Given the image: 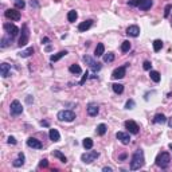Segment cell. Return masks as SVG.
Returning a JSON list of instances; mask_svg holds the SVG:
<instances>
[{
	"mask_svg": "<svg viewBox=\"0 0 172 172\" xmlns=\"http://www.w3.org/2000/svg\"><path fill=\"white\" fill-rule=\"evenodd\" d=\"M144 163H145V159H144V152L143 149H137L136 152L133 153L132 156V160H130V169L132 171H137L144 167Z\"/></svg>",
	"mask_w": 172,
	"mask_h": 172,
	"instance_id": "obj_1",
	"label": "cell"
},
{
	"mask_svg": "<svg viewBox=\"0 0 172 172\" xmlns=\"http://www.w3.org/2000/svg\"><path fill=\"white\" fill-rule=\"evenodd\" d=\"M169 163H171V156H169L168 152H161V153L157 155V157H156V165L157 167L165 169L169 165Z\"/></svg>",
	"mask_w": 172,
	"mask_h": 172,
	"instance_id": "obj_2",
	"label": "cell"
},
{
	"mask_svg": "<svg viewBox=\"0 0 172 172\" xmlns=\"http://www.w3.org/2000/svg\"><path fill=\"white\" fill-rule=\"evenodd\" d=\"M58 120L59 121H66V122H71L74 121L75 118V113L73 112V110H61L58 113Z\"/></svg>",
	"mask_w": 172,
	"mask_h": 172,
	"instance_id": "obj_3",
	"label": "cell"
},
{
	"mask_svg": "<svg viewBox=\"0 0 172 172\" xmlns=\"http://www.w3.org/2000/svg\"><path fill=\"white\" fill-rule=\"evenodd\" d=\"M28 38H30V30H28V26L27 24H23L22 27V35L19 38V47H23L28 43Z\"/></svg>",
	"mask_w": 172,
	"mask_h": 172,
	"instance_id": "obj_4",
	"label": "cell"
},
{
	"mask_svg": "<svg viewBox=\"0 0 172 172\" xmlns=\"http://www.w3.org/2000/svg\"><path fill=\"white\" fill-rule=\"evenodd\" d=\"M100 153L96 152V151H90V152H86L81 156V160L85 163V164H89V163H93L96 159H98Z\"/></svg>",
	"mask_w": 172,
	"mask_h": 172,
	"instance_id": "obj_5",
	"label": "cell"
},
{
	"mask_svg": "<svg viewBox=\"0 0 172 172\" xmlns=\"http://www.w3.org/2000/svg\"><path fill=\"white\" fill-rule=\"evenodd\" d=\"M10 112H11L12 116H19V114L23 113V106L18 100H14L11 102V106H10Z\"/></svg>",
	"mask_w": 172,
	"mask_h": 172,
	"instance_id": "obj_6",
	"label": "cell"
},
{
	"mask_svg": "<svg viewBox=\"0 0 172 172\" xmlns=\"http://www.w3.org/2000/svg\"><path fill=\"white\" fill-rule=\"evenodd\" d=\"M4 16H5L7 19L12 20V22L20 20V12L18 11V8H10V10H7V11L4 12Z\"/></svg>",
	"mask_w": 172,
	"mask_h": 172,
	"instance_id": "obj_7",
	"label": "cell"
},
{
	"mask_svg": "<svg viewBox=\"0 0 172 172\" xmlns=\"http://www.w3.org/2000/svg\"><path fill=\"white\" fill-rule=\"evenodd\" d=\"M83 61L86 62V65H89V67L93 71H100L101 70V63L97 62V61H94V59L91 58V57H89V55H85V57H83Z\"/></svg>",
	"mask_w": 172,
	"mask_h": 172,
	"instance_id": "obj_8",
	"label": "cell"
},
{
	"mask_svg": "<svg viewBox=\"0 0 172 172\" xmlns=\"http://www.w3.org/2000/svg\"><path fill=\"white\" fill-rule=\"evenodd\" d=\"M3 28L5 30V32H7L8 35L11 36V38H15L18 34H19V28L16 27L15 24H11V23H4Z\"/></svg>",
	"mask_w": 172,
	"mask_h": 172,
	"instance_id": "obj_9",
	"label": "cell"
},
{
	"mask_svg": "<svg viewBox=\"0 0 172 172\" xmlns=\"http://www.w3.org/2000/svg\"><path fill=\"white\" fill-rule=\"evenodd\" d=\"M126 66H128V65H124V66L116 69V70L112 73V77H113L114 79H121V78H124V77L126 75Z\"/></svg>",
	"mask_w": 172,
	"mask_h": 172,
	"instance_id": "obj_10",
	"label": "cell"
},
{
	"mask_svg": "<svg viewBox=\"0 0 172 172\" xmlns=\"http://www.w3.org/2000/svg\"><path fill=\"white\" fill-rule=\"evenodd\" d=\"M125 128L128 129L129 133H132V134H137V133H139V130H140L139 125H137L134 121H132V120H128V121H125Z\"/></svg>",
	"mask_w": 172,
	"mask_h": 172,
	"instance_id": "obj_11",
	"label": "cell"
},
{
	"mask_svg": "<svg viewBox=\"0 0 172 172\" xmlns=\"http://www.w3.org/2000/svg\"><path fill=\"white\" fill-rule=\"evenodd\" d=\"M27 145L30 148H34V149H42L43 148L42 143H40L38 139H35V137H30L27 140Z\"/></svg>",
	"mask_w": 172,
	"mask_h": 172,
	"instance_id": "obj_12",
	"label": "cell"
},
{
	"mask_svg": "<svg viewBox=\"0 0 172 172\" xmlns=\"http://www.w3.org/2000/svg\"><path fill=\"white\" fill-rule=\"evenodd\" d=\"M116 137H117L118 140L121 141L124 145H128L130 143V136H129V133H125V132H117L116 133Z\"/></svg>",
	"mask_w": 172,
	"mask_h": 172,
	"instance_id": "obj_13",
	"label": "cell"
},
{
	"mask_svg": "<svg viewBox=\"0 0 172 172\" xmlns=\"http://www.w3.org/2000/svg\"><path fill=\"white\" fill-rule=\"evenodd\" d=\"M0 75L3 77V78H7L11 75V67L8 63H1L0 65Z\"/></svg>",
	"mask_w": 172,
	"mask_h": 172,
	"instance_id": "obj_14",
	"label": "cell"
},
{
	"mask_svg": "<svg viewBox=\"0 0 172 172\" xmlns=\"http://www.w3.org/2000/svg\"><path fill=\"white\" fill-rule=\"evenodd\" d=\"M126 34L129 36H132V38H137L140 35V28H139V26H129L126 28Z\"/></svg>",
	"mask_w": 172,
	"mask_h": 172,
	"instance_id": "obj_15",
	"label": "cell"
},
{
	"mask_svg": "<svg viewBox=\"0 0 172 172\" xmlns=\"http://www.w3.org/2000/svg\"><path fill=\"white\" fill-rule=\"evenodd\" d=\"M93 26V20L91 19H87V20H85V22H82V23H79V26H78V30L81 32H85V31H87L90 27Z\"/></svg>",
	"mask_w": 172,
	"mask_h": 172,
	"instance_id": "obj_16",
	"label": "cell"
},
{
	"mask_svg": "<svg viewBox=\"0 0 172 172\" xmlns=\"http://www.w3.org/2000/svg\"><path fill=\"white\" fill-rule=\"evenodd\" d=\"M48 136H50V140L54 141V143H58L61 140V134L57 129H50V132H48Z\"/></svg>",
	"mask_w": 172,
	"mask_h": 172,
	"instance_id": "obj_17",
	"label": "cell"
},
{
	"mask_svg": "<svg viewBox=\"0 0 172 172\" xmlns=\"http://www.w3.org/2000/svg\"><path fill=\"white\" fill-rule=\"evenodd\" d=\"M67 54H69V53H67L66 50H62V51H59V53H57V54L51 55V57H50V61H51V62H57V61H59L61 58L66 57Z\"/></svg>",
	"mask_w": 172,
	"mask_h": 172,
	"instance_id": "obj_18",
	"label": "cell"
},
{
	"mask_svg": "<svg viewBox=\"0 0 172 172\" xmlns=\"http://www.w3.org/2000/svg\"><path fill=\"white\" fill-rule=\"evenodd\" d=\"M152 4H153V0H141L139 8H140L141 11H147V10H149V8L152 7Z\"/></svg>",
	"mask_w": 172,
	"mask_h": 172,
	"instance_id": "obj_19",
	"label": "cell"
},
{
	"mask_svg": "<svg viewBox=\"0 0 172 172\" xmlns=\"http://www.w3.org/2000/svg\"><path fill=\"white\" fill-rule=\"evenodd\" d=\"M23 164H24V155H23V153H19V155H18V157L14 160L12 165H14V167H16V168H19V167H22Z\"/></svg>",
	"mask_w": 172,
	"mask_h": 172,
	"instance_id": "obj_20",
	"label": "cell"
},
{
	"mask_svg": "<svg viewBox=\"0 0 172 172\" xmlns=\"http://www.w3.org/2000/svg\"><path fill=\"white\" fill-rule=\"evenodd\" d=\"M104 54H105V46H104V43H98L96 50H94V55L96 57H102Z\"/></svg>",
	"mask_w": 172,
	"mask_h": 172,
	"instance_id": "obj_21",
	"label": "cell"
},
{
	"mask_svg": "<svg viewBox=\"0 0 172 172\" xmlns=\"http://www.w3.org/2000/svg\"><path fill=\"white\" fill-rule=\"evenodd\" d=\"M98 112H100V108H98L97 105H89L87 106V114L91 116V117H96L98 114Z\"/></svg>",
	"mask_w": 172,
	"mask_h": 172,
	"instance_id": "obj_22",
	"label": "cell"
},
{
	"mask_svg": "<svg viewBox=\"0 0 172 172\" xmlns=\"http://www.w3.org/2000/svg\"><path fill=\"white\" fill-rule=\"evenodd\" d=\"M12 39H14V38H11L10 35H8V36H3V38H1V40H0V47H1V48H4V47L10 46V44H11V42H12Z\"/></svg>",
	"mask_w": 172,
	"mask_h": 172,
	"instance_id": "obj_23",
	"label": "cell"
},
{
	"mask_svg": "<svg viewBox=\"0 0 172 172\" xmlns=\"http://www.w3.org/2000/svg\"><path fill=\"white\" fill-rule=\"evenodd\" d=\"M149 77H151V79H152L153 82H160V79H161V77H160V73L159 71H156V70H151V73H149Z\"/></svg>",
	"mask_w": 172,
	"mask_h": 172,
	"instance_id": "obj_24",
	"label": "cell"
},
{
	"mask_svg": "<svg viewBox=\"0 0 172 172\" xmlns=\"http://www.w3.org/2000/svg\"><path fill=\"white\" fill-rule=\"evenodd\" d=\"M165 121H167V118H165V116L163 113H157L156 116H155V118H153V122H155V124H164Z\"/></svg>",
	"mask_w": 172,
	"mask_h": 172,
	"instance_id": "obj_25",
	"label": "cell"
},
{
	"mask_svg": "<svg viewBox=\"0 0 172 172\" xmlns=\"http://www.w3.org/2000/svg\"><path fill=\"white\" fill-rule=\"evenodd\" d=\"M34 54V48L32 47H28V48H26V50H23V51H20L19 53V55L22 57V58H28L30 55H32Z\"/></svg>",
	"mask_w": 172,
	"mask_h": 172,
	"instance_id": "obj_26",
	"label": "cell"
},
{
	"mask_svg": "<svg viewBox=\"0 0 172 172\" xmlns=\"http://www.w3.org/2000/svg\"><path fill=\"white\" fill-rule=\"evenodd\" d=\"M77 18H78V14H77V11H74V10L69 11V14H67V19H69V22L74 23L75 20H77Z\"/></svg>",
	"mask_w": 172,
	"mask_h": 172,
	"instance_id": "obj_27",
	"label": "cell"
},
{
	"mask_svg": "<svg viewBox=\"0 0 172 172\" xmlns=\"http://www.w3.org/2000/svg\"><path fill=\"white\" fill-rule=\"evenodd\" d=\"M69 71H70L71 74H81L82 73V69L78 66V65H71L69 67Z\"/></svg>",
	"mask_w": 172,
	"mask_h": 172,
	"instance_id": "obj_28",
	"label": "cell"
},
{
	"mask_svg": "<svg viewBox=\"0 0 172 172\" xmlns=\"http://www.w3.org/2000/svg\"><path fill=\"white\" fill-rule=\"evenodd\" d=\"M53 155H54V157H58V159L62 161V163H67L66 156H65V155H63L61 151H54V152H53Z\"/></svg>",
	"mask_w": 172,
	"mask_h": 172,
	"instance_id": "obj_29",
	"label": "cell"
},
{
	"mask_svg": "<svg viewBox=\"0 0 172 172\" xmlns=\"http://www.w3.org/2000/svg\"><path fill=\"white\" fill-rule=\"evenodd\" d=\"M112 87H113L114 93H117V94H121L124 91V85H121V83H113Z\"/></svg>",
	"mask_w": 172,
	"mask_h": 172,
	"instance_id": "obj_30",
	"label": "cell"
},
{
	"mask_svg": "<svg viewBox=\"0 0 172 172\" xmlns=\"http://www.w3.org/2000/svg\"><path fill=\"white\" fill-rule=\"evenodd\" d=\"M96 133L97 134H100V136H104L106 133V125L105 124H100V125L97 126V130H96Z\"/></svg>",
	"mask_w": 172,
	"mask_h": 172,
	"instance_id": "obj_31",
	"label": "cell"
},
{
	"mask_svg": "<svg viewBox=\"0 0 172 172\" xmlns=\"http://www.w3.org/2000/svg\"><path fill=\"white\" fill-rule=\"evenodd\" d=\"M82 144H83V148H85V149H91V148H93V140H91L90 137L85 139Z\"/></svg>",
	"mask_w": 172,
	"mask_h": 172,
	"instance_id": "obj_32",
	"label": "cell"
},
{
	"mask_svg": "<svg viewBox=\"0 0 172 172\" xmlns=\"http://www.w3.org/2000/svg\"><path fill=\"white\" fill-rule=\"evenodd\" d=\"M102 57H104V62H106V63L113 62V61H114V54H113V53H108V54H104Z\"/></svg>",
	"mask_w": 172,
	"mask_h": 172,
	"instance_id": "obj_33",
	"label": "cell"
},
{
	"mask_svg": "<svg viewBox=\"0 0 172 172\" xmlns=\"http://www.w3.org/2000/svg\"><path fill=\"white\" fill-rule=\"evenodd\" d=\"M161 48H163V42H161L160 39H156L153 42V50L157 53V51H160Z\"/></svg>",
	"mask_w": 172,
	"mask_h": 172,
	"instance_id": "obj_34",
	"label": "cell"
},
{
	"mask_svg": "<svg viewBox=\"0 0 172 172\" xmlns=\"http://www.w3.org/2000/svg\"><path fill=\"white\" fill-rule=\"evenodd\" d=\"M129 50H130V42L129 40H124L121 44V51L122 53H128Z\"/></svg>",
	"mask_w": 172,
	"mask_h": 172,
	"instance_id": "obj_35",
	"label": "cell"
},
{
	"mask_svg": "<svg viewBox=\"0 0 172 172\" xmlns=\"http://www.w3.org/2000/svg\"><path fill=\"white\" fill-rule=\"evenodd\" d=\"M26 7V3H24L23 0H16L15 1V8H18V10H22V8Z\"/></svg>",
	"mask_w": 172,
	"mask_h": 172,
	"instance_id": "obj_36",
	"label": "cell"
},
{
	"mask_svg": "<svg viewBox=\"0 0 172 172\" xmlns=\"http://www.w3.org/2000/svg\"><path fill=\"white\" fill-rule=\"evenodd\" d=\"M133 108H134V101H133V100H129V101H126L125 109H133Z\"/></svg>",
	"mask_w": 172,
	"mask_h": 172,
	"instance_id": "obj_37",
	"label": "cell"
},
{
	"mask_svg": "<svg viewBox=\"0 0 172 172\" xmlns=\"http://www.w3.org/2000/svg\"><path fill=\"white\" fill-rule=\"evenodd\" d=\"M140 3H141V0H130V1H129V5H130V7H139Z\"/></svg>",
	"mask_w": 172,
	"mask_h": 172,
	"instance_id": "obj_38",
	"label": "cell"
},
{
	"mask_svg": "<svg viewBox=\"0 0 172 172\" xmlns=\"http://www.w3.org/2000/svg\"><path fill=\"white\" fill-rule=\"evenodd\" d=\"M143 67H144V70H151L152 65H151V62H149V61H145L144 65H143Z\"/></svg>",
	"mask_w": 172,
	"mask_h": 172,
	"instance_id": "obj_39",
	"label": "cell"
},
{
	"mask_svg": "<svg viewBox=\"0 0 172 172\" xmlns=\"http://www.w3.org/2000/svg\"><path fill=\"white\" fill-rule=\"evenodd\" d=\"M47 165H48V161H47L46 159H43V160H40V163H39V167H40V168H46Z\"/></svg>",
	"mask_w": 172,
	"mask_h": 172,
	"instance_id": "obj_40",
	"label": "cell"
},
{
	"mask_svg": "<svg viewBox=\"0 0 172 172\" xmlns=\"http://www.w3.org/2000/svg\"><path fill=\"white\" fill-rule=\"evenodd\" d=\"M171 8H172V5H171V4H168V5L165 7V10H164V16H165V18H168V15H169V11H171Z\"/></svg>",
	"mask_w": 172,
	"mask_h": 172,
	"instance_id": "obj_41",
	"label": "cell"
},
{
	"mask_svg": "<svg viewBox=\"0 0 172 172\" xmlns=\"http://www.w3.org/2000/svg\"><path fill=\"white\" fill-rule=\"evenodd\" d=\"M87 78H89V73L86 71V73H83V77H82V79H81V82H79V85H83V83H85V81H86Z\"/></svg>",
	"mask_w": 172,
	"mask_h": 172,
	"instance_id": "obj_42",
	"label": "cell"
},
{
	"mask_svg": "<svg viewBox=\"0 0 172 172\" xmlns=\"http://www.w3.org/2000/svg\"><path fill=\"white\" fill-rule=\"evenodd\" d=\"M30 5H31L32 8H39V4H38L36 0H30Z\"/></svg>",
	"mask_w": 172,
	"mask_h": 172,
	"instance_id": "obj_43",
	"label": "cell"
},
{
	"mask_svg": "<svg viewBox=\"0 0 172 172\" xmlns=\"http://www.w3.org/2000/svg\"><path fill=\"white\" fill-rule=\"evenodd\" d=\"M8 144H12V145H15V144H16V140H15V137H12V136H10V137H8Z\"/></svg>",
	"mask_w": 172,
	"mask_h": 172,
	"instance_id": "obj_44",
	"label": "cell"
},
{
	"mask_svg": "<svg viewBox=\"0 0 172 172\" xmlns=\"http://www.w3.org/2000/svg\"><path fill=\"white\" fill-rule=\"evenodd\" d=\"M102 171H104V172H112V171H113V168H112V167H104Z\"/></svg>",
	"mask_w": 172,
	"mask_h": 172,
	"instance_id": "obj_45",
	"label": "cell"
},
{
	"mask_svg": "<svg viewBox=\"0 0 172 172\" xmlns=\"http://www.w3.org/2000/svg\"><path fill=\"white\" fill-rule=\"evenodd\" d=\"M40 124H42L43 126H48V125H50V122H48V121H40Z\"/></svg>",
	"mask_w": 172,
	"mask_h": 172,
	"instance_id": "obj_46",
	"label": "cell"
},
{
	"mask_svg": "<svg viewBox=\"0 0 172 172\" xmlns=\"http://www.w3.org/2000/svg\"><path fill=\"white\" fill-rule=\"evenodd\" d=\"M48 42H50V39H48V38H43V39H42L43 44H46V43H48Z\"/></svg>",
	"mask_w": 172,
	"mask_h": 172,
	"instance_id": "obj_47",
	"label": "cell"
},
{
	"mask_svg": "<svg viewBox=\"0 0 172 172\" xmlns=\"http://www.w3.org/2000/svg\"><path fill=\"white\" fill-rule=\"evenodd\" d=\"M168 125H169V128H172V117L168 120Z\"/></svg>",
	"mask_w": 172,
	"mask_h": 172,
	"instance_id": "obj_48",
	"label": "cell"
},
{
	"mask_svg": "<svg viewBox=\"0 0 172 172\" xmlns=\"http://www.w3.org/2000/svg\"><path fill=\"white\" fill-rule=\"evenodd\" d=\"M125 157H126V155H121V156H120V159H121V160H124Z\"/></svg>",
	"mask_w": 172,
	"mask_h": 172,
	"instance_id": "obj_49",
	"label": "cell"
},
{
	"mask_svg": "<svg viewBox=\"0 0 172 172\" xmlns=\"http://www.w3.org/2000/svg\"><path fill=\"white\" fill-rule=\"evenodd\" d=\"M15 1H16V0H15Z\"/></svg>",
	"mask_w": 172,
	"mask_h": 172,
	"instance_id": "obj_50",
	"label": "cell"
}]
</instances>
